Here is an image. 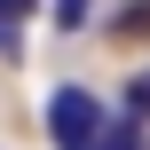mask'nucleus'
<instances>
[{
	"mask_svg": "<svg viewBox=\"0 0 150 150\" xmlns=\"http://www.w3.org/2000/svg\"><path fill=\"white\" fill-rule=\"evenodd\" d=\"M87 16H95V0H55V24H63V32H79Z\"/></svg>",
	"mask_w": 150,
	"mask_h": 150,
	"instance_id": "nucleus-5",
	"label": "nucleus"
},
{
	"mask_svg": "<svg viewBox=\"0 0 150 150\" xmlns=\"http://www.w3.org/2000/svg\"><path fill=\"white\" fill-rule=\"evenodd\" d=\"M103 127H111L103 95H87V87H71V79L47 95V134H55V150H95Z\"/></svg>",
	"mask_w": 150,
	"mask_h": 150,
	"instance_id": "nucleus-1",
	"label": "nucleus"
},
{
	"mask_svg": "<svg viewBox=\"0 0 150 150\" xmlns=\"http://www.w3.org/2000/svg\"><path fill=\"white\" fill-rule=\"evenodd\" d=\"M95 150H142V127H134V119H111V127H103V142Z\"/></svg>",
	"mask_w": 150,
	"mask_h": 150,
	"instance_id": "nucleus-4",
	"label": "nucleus"
},
{
	"mask_svg": "<svg viewBox=\"0 0 150 150\" xmlns=\"http://www.w3.org/2000/svg\"><path fill=\"white\" fill-rule=\"evenodd\" d=\"M32 8H40V0H0V55H24V47H16V24H24Z\"/></svg>",
	"mask_w": 150,
	"mask_h": 150,
	"instance_id": "nucleus-2",
	"label": "nucleus"
},
{
	"mask_svg": "<svg viewBox=\"0 0 150 150\" xmlns=\"http://www.w3.org/2000/svg\"><path fill=\"white\" fill-rule=\"evenodd\" d=\"M119 119H134V127L150 119V71H134V79H127V95H119Z\"/></svg>",
	"mask_w": 150,
	"mask_h": 150,
	"instance_id": "nucleus-3",
	"label": "nucleus"
}]
</instances>
